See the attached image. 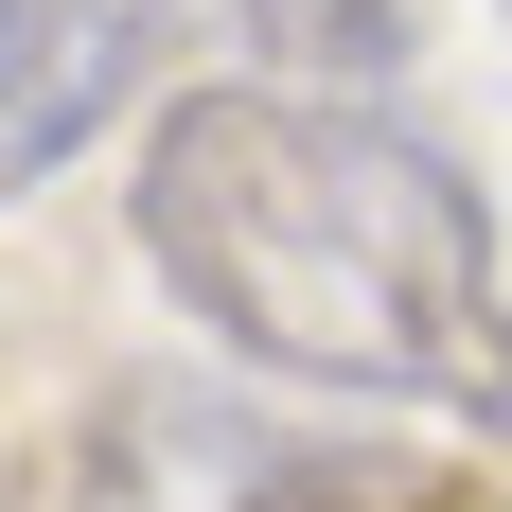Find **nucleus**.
I'll return each mask as SVG.
<instances>
[{"instance_id": "1", "label": "nucleus", "mask_w": 512, "mask_h": 512, "mask_svg": "<svg viewBox=\"0 0 512 512\" xmlns=\"http://www.w3.org/2000/svg\"><path fill=\"white\" fill-rule=\"evenodd\" d=\"M142 265L230 354L512 442V265L477 177L371 89L212 71L142 124Z\"/></svg>"}, {"instance_id": "2", "label": "nucleus", "mask_w": 512, "mask_h": 512, "mask_svg": "<svg viewBox=\"0 0 512 512\" xmlns=\"http://www.w3.org/2000/svg\"><path fill=\"white\" fill-rule=\"evenodd\" d=\"M142 442H177V477H212V512H495L460 460L424 442H336V424H177L124 407Z\"/></svg>"}]
</instances>
